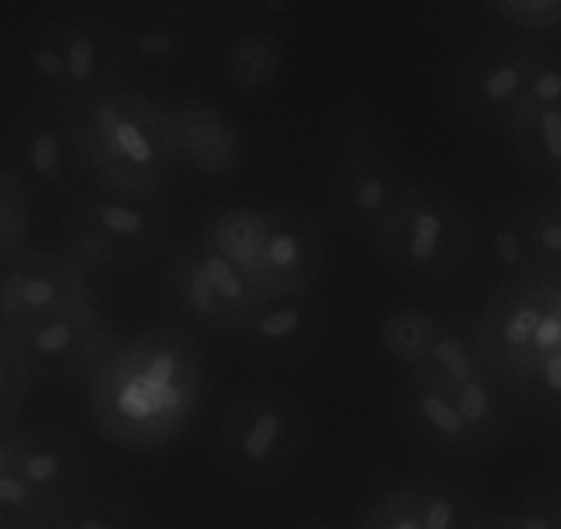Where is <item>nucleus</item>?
<instances>
[{"label": "nucleus", "instance_id": "obj_1", "mask_svg": "<svg viewBox=\"0 0 561 529\" xmlns=\"http://www.w3.org/2000/svg\"><path fill=\"white\" fill-rule=\"evenodd\" d=\"M206 404V362L195 333L151 324L118 340L88 376V415L104 439L126 450L179 442Z\"/></svg>", "mask_w": 561, "mask_h": 529}, {"label": "nucleus", "instance_id": "obj_2", "mask_svg": "<svg viewBox=\"0 0 561 529\" xmlns=\"http://www.w3.org/2000/svg\"><path fill=\"white\" fill-rule=\"evenodd\" d=\"M66 119L93 184L162 195L179 173V146L168 113L140 93L110 88L69 104Z\"/></svg>", "mask_w": 561, "mask_h": 529}, {"label": "nucleus", "instance_id": "obj_3", "mask_svg": "<svg viewBox=\"0 0 561 529\" xmlns=\"http://www.w3.org/2000/svg\"><path fill=\"white\" fill-rule=\"evenodd\" d=\"M477 245L471 209L442 181L409 179L373 247L389 269L416 283H442L469 263Z\"/></svg>", "mask_w": 561, "mask_h": 529}, {"label": "nucleus", "instance_id": "obj_4", "mask_svg": "<svg viewBox=\"0 0 561 529\" xmlns=\"http://www.w3.org/2000/svg\"><path fill=\"white\" fill-rule=\"evenodd\" d=\"M310 428V412L294 390L257 384L225 412L214 439V461L239 486L268 488L307 453Z\"/></svg>", "mask_w": 561, "mask_h": 529}, {"label": "nucleus", "instance_id": "obj_5", "mask_svg": "<svg viewBox=\"0 0 561 529\" xmlns=\"http://www.w3.org/2000/svg\"><path fill=\"white\" fill-rule=\"evenodd\" d=\"M405 181L409 176L403 165L387 146L367 108H340L329 168V209L334 220L373 245Z\"/></svg>", "mask_w": 561, "mask_h": 529}, {"label": "nucleus", "instance_id": "obj_6", "mask_svg": "<svg viewBox=\"0 0 561 529\" xmlns=\"http://www.w3.org/2000/svg\"><path fill=\"white\" fill-rule=\"evenodd\" d=\"M170 234V209L162 195H135L88 184L69 203L66 245L88 267H135L162 250Z\"/></svg>", "mask_w": 561, "mask_h": 529}, {"label": "nucleus", "instance_id": "obj_7", "mask_svg": "<svg viewBox=\"0 0 561 529\" xmlns=\"http://www.w3.org/2000/svg\"><path fill=\"white\" fill-rule=\"evenodd\" d=\"M0 168L20 181L31 201L49 206H69L91 184L66 110L47 102L20 110L5 124Z\"/></svg>", "mask_w": 561, "mask_h": 529}, {"label": "nucleus", "instance_id": "obj_8", "mask_svg": "<svg viewBox=\"0 0 561 529\" xmlns=\"http://www.w3.org/2000/svg\"><path fill=\"white\" fill-rule=\"evenodd\" d=\"M474 316L507 382L520 368L561 351V280H502Z\"/></svg>", "mask_w": 561, "mask_h": 529}, {"label": "nucleus", "instance_id": "obj_9", "mask_svg": "<svg viewBox=\"0 0 561 529\" xmlns=\"http://www.w3.org/2000/svg\"><path fill=\"white\" fill-rule=\"evenodd\" d=\"M11 340L20 349L33 387L88 379L115 344L91 291L77 296L64 311L16 333Z\"/></svg>", "mask_w": 561, "mask_h": 529}, {"label": "nucleus", "instance_id": "obj_10", "mask_svg": "<svg viewBox=\"0 0 561 529\" xmlns=\"http://www.w3.org/2000/svg\"><path fill=\"white\" fill-rule=\"evenodd\" d=\"M91 267L64 247L20 250L0 261V333L14 338L31 324L88 294Z\"/></svg>", "mask_w": 561, "mask_h": 529}, {"label": "nucleus", "instance_id": "obj_11", "mask_svg": "<svg viewBox=\"0 0 561 529\" xmlns=\"http://www.w3.org/2000/svg\"><path fill=\"white\" fill-rule=\"evenodd\" d=\"M327 267V239L312 214L296 206H263V239L255 283L263 296L316 294Z\"/></svg>", "mask_w": 561, "mask_h": 529}, {"label": "nucleus", "instance_id": "obj_12", "mask_svg": "<svg viewBox=\"0 0 561 529\" xmlns=\"http://www.w3.org/2000/svg\"><path fill=\"white\" fill-rule=\"evenodd\" d=\"M329 313L316 294L266 296L233 333L239 349L257 365H301L321 349Z\"/></svg>", "mask_w": 561, "mask_h": 529}, {"label": "nucleus", "instance_id": "obj_13", "mask_svg": "<svg viewBox=\"0 0 561 529\" xmlns=\"http://www.w3.org/2000/svg\"><path fill=\"white\" fill-rule=\"evenodd\" d=\"M14 475L42 497L53 499L64 508L69 499L91 486V464L80 437L60 423H31L20 426L16 442Z\"/></svg>", "mask_w": 561, "mask_h": 529}, {"label": "nucleus", "instance_id": "obj_14", "mask_svg": "<svg viewBox=\"0 0 561 529\" xmlns=\"http://www.w3.org/2000/svg\"><path fill=\"white\" fill-rule=\"evenodd\" d=\"M392 417L403 437L433 459L469 461L485 455L453 401L431 384L403 379L392 393Z\"/></svg>", "mask_w": 561, "mask_h": 529}, {"label": "nucleus", "instance_id": "obj_15", "mask_svg": "<svg viewBox=\"0 0 561 529\" xmlns=\"http://www.w3.org/2000/svg\"><path fill=\"white\" fill-rule=\"evenodd\" d=\"M179 146L181 165H190L203 179H230L244 162V137L233 121L208 102H179L164 108Z\"/></svg>", "mask_w": 561, "mask_h": 529}, {"label": "nucleus", "instance_id": "obj_16", "mask_svg": "<svg viewBox=\"0 0 561 529\" xmlns=\"http://www.w3.org/2000/svg\"><path fill=\"white\" fill-rule=\"evenodd\" d=\"M531 55L496 44L477 55L458 86V104L471 121L502 132L526 88Z\"/></svg>", "mask_w": 561, "mask_h": 529}, {"label": "nucleus", "instance_id": "obj_17", "mask_svg": "<svg viewBox=\"0 0 561 529\" xmlns=\"http://www.w3.org/2000/svg\"><path fill=\"white\" fill-rule=\"evenodd\" d=\"M164 307H168V318L192 333L203 329V333L233 338V333L239 329V324L225 311L217 291L208 283L190 239L181 241L170 252L168 267H164Z\"/></svg>", "mask_w": 561, "mask_h": 529}, {"label": "nucleus", "instance_id": "obj_18", "mask_svg": "<svg viewBox=\"0 0 561 529\" xmlns=\"http://www.w3.org/2000/svg\"><path fill=\"white\" fill-rule=\"evenodd\" d=\"M502 135L537 192H561V108L513 115Z\"/></svg>", "mask_w": 561, "mask_h": 529}, {"label": "nucleus", "instance_id": "obj_19", "mask_svg": "<svg viewBox=\"0 0 561 529\" xmlns=\"http://www.w3.org/2000/svg\"><path fill=\"white\" fill-rule=\"evenodd\" d=\"M442 393L453 401V406L485 453L499 448L513 434L515 420H518V406H515L513 390L496 368L471 379V382L444 387Z\"/></svg>", "mask_w": 561, "mask_h": 529}, {"label": "nucleus", "instance_id": "obj_20", "mask_svg": "<svg viewBox=\"0 0 561 529\" xmlns=\"http://www.w3.org/2000/svg\"><path fill=\"white\" fill-rule=\"evenodd\" d=\"M60 44H64L69 104L113 88V82H110V77H113V44L107 42L104 33L88 27V22H77L60 36Z\"/></svg>", "mask_w": 561, "mask_h": 529}, {"label": "nucleus", "instance_id": "obj_21", "mask_svg": "<svg viewBox=\"0 0 561 529\" xmlns=\"http://www.w3.org/2000/svg\"><path fill=\"white\" fill-rule=\"evenodd\" d=\"M422 529H474L482 516L480 499L469 483L449 475H425L409 483Z\"/></svg>", "mask_w": 561, "mask_h": 529}, {"label": "nucleus", "instance_id": "obj_22", "mask_svg": "<svg viewBox=\"0 0 561 529\" xmlns=\"http://www.w3.org/2000/svg\"><path fill=\"white\" fill-rule=\"evenodd\" d=\"M537 278L561 280V192H535L513 201Z\"/></svg>", "mask_w": 561, "mask_h": 529}, {"label": "nucleus", "instance_id": "obj_23", "mask_svg": "<svg viewBox=\"0 0 561 529\" xmlns=\"http://www.w3.org/2000/svg\"><path fill=\"white\" fill-rule=\"evenodd\" d=\"M201 234L255 283L257 252H261L263 239V206L228 203V206L214 209L201 225Z\"/></svg>", "mask_w": 561, "mask_h": 529}, {"label": "nucleus", "instance_id": "obj_24", "mask_svg": "<svg viewBox=\"0 0 561 529\" xmlns=\"http://www.w3.org/2000/svg\"><path fill=\"white\" fill-rule=\"evenodd\" d=\"M444 311H431L420 305H403L389 311L378 324V338H381L383 351L389 360L405 373L416 371L425 360L427 349L436 340L438 327H442Z\"/></svg>", "mask_w": 561, "mask_h": 529}, {"label": "nucleus", "instance_id": "obj_25", "mask_svg": "<svg viewBox=\"0 0 561 529\" xmlns=\"http://www.w3.org/2000/svg\"><path fill=\"white\" fill-rule=\"evenodd\" d=\"M518 409L557 431L561 420V351L535 360L507 379Z\"/></svg>", "mask_w": 561, "mask_h": 529}, {"label": "nucleus", "instance_id": "obj_26", "mask_svg": "<svg viewBox=\"0 0 561 529\" xmlns=\"http://www.w3.org/2000/svg\"><path fill=\"white\" fill-rule=\"evenodd\" d=\"M190 241H192V247H195L197 261H201V267H203V272H206L211 289L217 291L222 307L230 313V316H233V322L241 327V322H244V318L250 316V313L255 311L263 300H266V296H263V291L257 289V285L252 283V280L247 278V274L241 272L233 261H228V258H225L222 252H219L217 247H214L211 241L201 234V230H197L195 236H190Z\"/></svg>", "mask_w": 561, "mask_h": 529}, {"label": "nucleus", "instance_id": "obj_27", "mask_svg": "<svg viewBox=\"0 0 561 529\" xmlns=\"http://www.w3.org/2000/svg\"><path fill=\"white\" fill-rule=\"evenodd\" d=\"M60 529H146L129 499L88 486L55 514Z\"/></svg>", "mask_w": 561, "mask_h": 529}, {"label": "nucleus", "instance_id": "obj_28", "mask_svg": "<svg viewBox=\"0 0 561 529\" xmlns=\"http://www.w3.org/2000/svg\"><path fill=\"white\" fill-rule=\"evenodd\" d=\"M279 64H283L279 42L263 36V33L236 38L225 53V75H228L230 86L247 93L266 88L277 77Z\"/></svg>", "mask_w": 561, "mask_h": 529}, {"label": "nucleus", "instance_id": "obj_29", "mask_svg": "<svg viewBox=\"0 0 561 529\" xmlns=\"http://www.w3.org/2000/svg\"><path fill=\"white\" fill-rule=\"evenodd\" d=\"M482 346V335L480 327H477V316L474 313H444L442 327H438L436 340L427 349L425 360L416 371L405 373L403 379H414V382H425L431 379L433 373H438L442 368L453 365L458 362L460 357L471 354Z\"/></svg>", "mask_w": 561, "mask_h": 529}, {"label": "nucleus", "instance_id": "obj_30", "mask_svg": "<svg viewBox=\"0 0 561 529\" xmlns=\"http://www.w3.org/2000/svg\"><path fill=\"white\" fill-rule=\"evenodd\" d=\"M488 245L496 267L502 269L504 280H542L537 278V269L531 263L529 247L520 234L518 217H515L513 201L502 203L491 212L488 223Z\"/></svg>", "mask_w": 561, "mask_h": 529}, {"label": "nucleus", "instance_id": "obj_31", "mask_svg": "<svg viewBox=\"0 0 561 529\" xmlns=\"http://www.w3.org/2000/svg\"><path fill=\"white\" fill-rule=\"evenodd\" d=\"M58 503L42 497L14 472H0V529H33L55 519Z\"/></svg>", "mask_w": 561, "mask_h": 529}, {"label": "nucleus", "instance_id": "obj_32", "mask_svg": "<svg viewBox=\"0 0 561 529\" xmlns=\"http://www.w3.org/2000/svg\"><path fill=\"white\" fill-rule=\"evenodd\" d=\"M33 201L20 181L0 168V261L25 250L31 234Z\"/></svg>", "mask_w": 561, "mask_h": 529}, {"label": "nucleus", "instance_id": "obj_33", "mask_svg": "<svg viewBox=\"0 0 561 529\" xmlns=\"http://www.w3.org/2000/svg\"><path fill=\"white\" fill-rule=\"evenodd\" d=\"M31 373L22 362L20 349L9 335L0 333V426H16L31 398Z\"/></svg>", "mask_w": 561, "mask_h": 529}, {"label": "nucleus", "instance_id": "obj_34", "mask_svg": "<svg viewBox=\"0 0 561 529\" xmlns=\"http://www.w3.org/2000/svg\"><path fill=\"white\" fill-rule=\"evenodd\" d=\"M27 75L53 99L55 108H69V86H66L64 44L60 38H36L27 53Z\"/></svg>", "mask_w": 561, "mask_h": 529}, {"label": "nucleus", "instance_id": "obj_35", "mask_svg": "<svg viewBox=\"0 0 561 529\" xmlns=\"http://www.w3.org/2000/svg\"><path fill=\"white\" fill-rule=\"evenodd\" d=\"M513 529H561V488L559 483H546L524 497L515 505L504 508Z\"/></svg>", "mask_w": 561, "mask_h": 529}, {"label": "nucleus", "instance_id": "obj_36", "mask_svg": "<svg viewBox=\"0 0 561 529\" xmlns=\"http://www.w3.org/2000/svg\"><path fill=\"white\" fill-rule=\"evenodd\" d=\"M354 529H422L409 483L389 488L381 497L373 499Z\"/></svg>", "mask_w": 561, "mask_h": 529}, {"label": "nucleus", "instance_id": "obj_37", "mask_svg": "<svg viewBox=\"0 0 561 529\" xmlns=\"http://www.w3.org/2000/svg\"><path fill=\"white\" fill-rule=\"evenodd\" d=\"M561 71L557 60L535 58L531 55L529 75H526V88L520 93V102L515 104L513 115L531 113V110H546V108H561ZM510 115V119H513Z\"/></svg>", "mask_w": 561, "mask_h": 529}, {"label": "nucleus", "instance_id": "obj_38", "mask_svg": "<svg viewBox=\"0 0 561 529\" xmlns=\"http://www.w3.org/2000/svg\"><path fill=\"white\" fill-rule=\"evenodd\" d=\"M131 49H135L137 58L148 60V64H162V60L175 58V53L181 49V42L173 27L146 25L131 36Z\"/></svg>", "mask_w": 561, "mask_h": 529}, {"label": "nucleus", "instance_id": "obj_39", "mask_svg": "<svg viewBox=\"0 0 561 529\" xmlns=\"http://www.w3.org/2000/svg\"><path fill=\"white\" fill-rule=\"evenodd\" d=\"M20 426H0V472H11L16 455V442H20Z\"/></svg>", "mask_w": 561, "mask_h": 529}, {"label": "nucleus", "instance_id": "obj_40", "mask_svg": "<svg viewBox=\"0 0 561 529\" xmlns=\"http://www.w3.org/2000/svg\"><path fill=\"white\" fill-rule=\"evenodd\" d=\"M474 529H513V525H510L504 510H493V514H482L480 519H477Z\"/></svg>", "mask_w": 561, "mask_h": 529}, {"label": "nucleus", "instance_id": "obj_41", "mask_svg": "<svg viewBox=\"0 0 561 529\" xmlns=\"http://www.w3.org/2000/svg\"><path fill=\"white\" fill-rule=\"evenodd\" d=\"M296 529H327V527H323L321 521H301V525Z\"/></svg>", "mask_w": 561, "mask_h": 529}, {"label": "nucleus", "instance_id": "obj_42", "mask_svg": "<svg viewBox=\"0 0 561 529\" xmlns=\"http://www.w3.org/2000/svg\"><path fill=\"white\" fill-rule=\"evenodd\" d=\"M33 529H60V525L55 519H49V521H44V525H38V527H33Z\"/></svg>", "mask_w": 561, "mask_h": 529}, {"label": "nucleus", "instance_id": "obj_43", "mask_svg": "<svg viewBox=\"0 0 561 529\" xmlns=\"http://www.w3.org/2000/svg\"><path fill=\"white\" fill-rule=\"evenodd\" d=\"M268 5H272V9H279V11L285 9V3H283V0H268Z\"/></svg>", "mask_w": 561, "mask_h": 529}]
</instances>
